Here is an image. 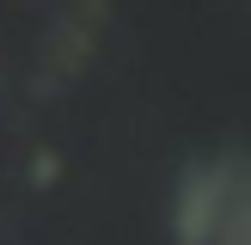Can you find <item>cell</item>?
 Returning <instances> with one entry per match:
<instances>
[{"mask_svg":"<svg viewBox=\"0 0 251 245\" xmlns=\"http://www.w3.org/2000/svg\"><path fill=\"white\" fill-rule=\"evenodd\" d=\"M245 172L233 159L190 166L172 196V233L178 245H245Z\"/></svg>","mask_w":251,"mask_h":245,"instance_id":"obj_1","label":"cell"}]
</instances>
